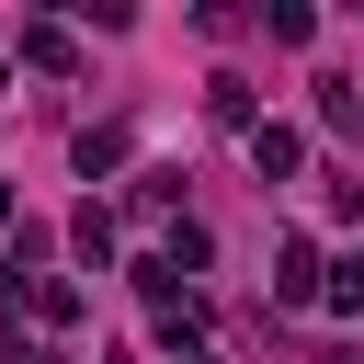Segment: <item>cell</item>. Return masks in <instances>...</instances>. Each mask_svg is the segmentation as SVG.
Segmentation results:
<instances>
[{
  "label": "cell",
  "mask_w": 364,
  "mask_h": 364,
  "mask_svg": "<svg viewBox=\"0 0 364 364\" xmlns=\"http://www.w3.org/2000/svg\"><path fill=\"white\" fill-rule=\"evenodd\" d=\"M273 296H284V307L330 296V273H318V250H307V239H284V250H273Z\"/></svg>",
  "instance_id": "obj_1"
},
{
  "label": "cell",
  "mask_w": 364,
  "mask_h": 364,
  "mask_svg": "<svg viewBox=\"0 0 364 364\" xmlns=\"http://www.w3.org/2000/svg\"><path fill=\"white\" fill-rule=\"evenodd\" d=\"M11 46H23V57H34V68H57V80H68V68H80V34H68V23H23V34H11Z\"/></svg>",
  "instance_id": "obj_2"
},
{
  "label": "cell",
  "mask_w": 364,
  "mask_h": 364,
  "mask_svg": "<svg viewBox=\"0 0 364 364\" xmlns=\"http://www.w3.org/2000/svg\"><path fill=\"white\" fill-rule=\"evenodd\" d=\"M296 159H307V136H296V125H284V114H273V125H262V136H250V171H262V182H284V171H296Z\"/></svg>",
  "instance_id": "obj_3"
},
{
  "label": "cell",
  "mask_w": 364,
  "mask_h": 364,
  "mask_svg": "<svg viewBox=\"0 0 364 364\" xmlns=\"http://www.w3.org/2000/svg\"><path fill=\"white\" fill-rule=\"evenodd\" d=\"M68 159H80V182H102V171H125V125H80V148H68Z\"/></svg>",
  "instance_id": "obj_4"
},
{
  "label": "cell",
  "mask_w": 364,
  "mask_h": 364,
  "mask_svg": "<svg viewBox=\"0 0 364 364\" xmlns=\"http://www.w3.org/2000/svg\"><path fill=\"white\" fill-rule=\"evenodd\" d=\"M205 102H216V125H239V136H262V102H250V80H205Z\"/></svg>",
  "instance_id": "obj_5"
},
{
  "label": "cell",
  "mask_w": 364,
  "mask_h": 364,
  "mask_svg": "<svg viewBox=\"0 0 364 364\" xmlns=\"http://www.w3.org/2000/svg\"><path fill=\"white\" fill-rule=\"evenodd\" d=\"M68 239H80V262L102 273V262H114V205H80V216H68Z\"/></svg>",
  "instance_id": "obj_6"
},
{
  "label": "cell",
  "mask_w": 364,
  "mask_h": 364,
  "mask_svg": "<svg viewBox=\"0 0 364 364\" xmlns=\"http://www.w3.org/2000/svg\"><path fill=\"white\" fill-rule=\"evenodd\" d=\"M23 307H34L46 330H68V318H80V284H23Z\"/></svg>",
  "instance_id": "obj_7"
},
{
  "label": "cell",
  "mask_w": 364,
  "mask_h": 364,
  "mask_svg": "<svg viewBox=\"0 0 364 364\" xmlns=\"http://www.w3.org/2000/svg\"><path fill=\"white\" fill-rule=\"evenodd\" d=\"M262 23H273V46H307V34H318V11H307V0H273Z\"/></svg>",
  "instance_id": "obj_8"
},
{
  "label": "cell",
  "mask_w": 364,
  "mask_h": 364,
  "mask_svg": "<svg viewBox=\"0 0 364 364\" xmlns=\"http://www.w3.org/2000/svg\"><path fill=\"white\" fill-rule=\"evenodd\" d=\"M205 262H216V239H205V228L182 216V228H171V273H205Z\"/></svg>",
  "instance_id": "obj_9"
},
{
  "label": "cell",
  "mask_w": 364,
  "mask_h": 364,
  "mask_svg": "<svg viewBox=\"0 0 364 364\" xmlns=\"http://www.w3.org/2000/svg\"><path fill=\"white\" fill-rule=\"evenodd\" d=\"M330 307H364V239L341 250V273H330Z\"/></svg>",
  "instance_id": "obj_10"
},
{
  "label": "cell",
  "mask_w": 364,
  "mask_h": 364,
  "mask_svg": "<svg viewBox=\"0 0 364 364\" xmlns=\"http://www.w3.org/2000/svg\"><path fill=\"white\" fill-rule=\"evenodd\" d=\"M0 228H11V182H0Z\"/></svg>",
  "instance_id": "obj_11"
},
{
  "label": "cell",
  "mask_w": 364,
  "mask_h": 364,
  "mask_svg": "<svg viewBox=\"0 0 364 364\" xmlns=\"http://www.w3.org/2000/svg\"><path fill=\"white\" fill-rule=\"evenodd\" d=\"M182 364H216V353H182Z\"/></svg>",
  "instance_id": "obj_12"
},
{
  "label": "cell",
  "mask_w": 364,
  "mask_h": 364,
  "mask_svg": "<svg viewBox=\"0 0 364 364\" xmlns=\"http://www.w3.org/2000/svg\"><path fill=\"white\" fill-rule=\"evenodd\" d=\"M0 80H11V57H0Z\"/></svg>",
  "instance_id": "obj_13"
}]
</instances>
